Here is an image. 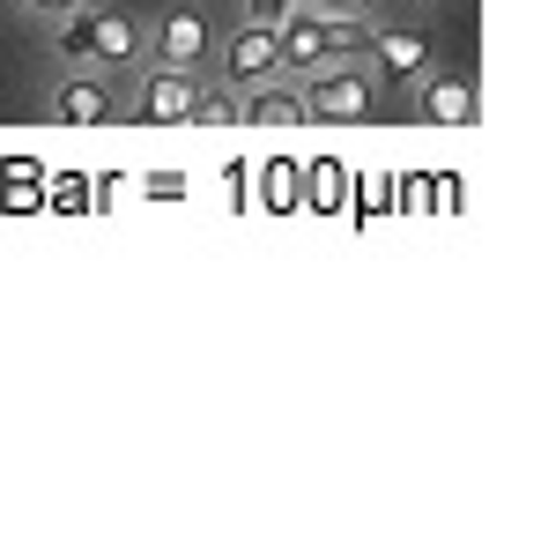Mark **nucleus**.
<instances>
[{"mask_svg":"<svg viewBox=\"0 0 541 557\" xmlns=\"http://www.w3.org/2000/svg\"><path fill=\"white\" fill-rule=\"evenodd\" d=\"M215 52V23L201 8H164L156 30H141V60H164V67H201Z\"/></svg>","mask_w":541,"mask_h":557,"instance_id":"nucleus-6","label":"nucleus"},{"mask_svg":"<svg viewBox=\"0 0 541 557\" xmlns=\"http://www.w3.org/2000/svg\"><path fill=\"white\" fill-rule=\"evenodd\" d=\"M215 75L230 89H260V83H275V75H290V67H282V30L260 23V15H246V23L223 38V52H215Z\"/></svg>","mask_w":541,"mask_h":557,"instance_id":"nucleus-4","label":"nucleus"},{"mask_svg":"<svg viewBox=\"0 0 541 557\" xmlns=\"http://www.w3.org/2000/svg\"><path fill=\"white\" fill-rule=\"evenodd\" d=\"M364 52H372V83H401V89H416L423 75H430V38L423 30H408V23H386V30H372L364 38Z\"/></svg>","mask_w":541,"mask_h":557,"instance_id":"nucleus-7","label":"nucleus"},{"mask_svg":"<svg viewBox=\"0 0 541 557\" xmlns=\"http://www.w3.org/2000/svg\"><path fill=\"white\" fill-rule=\"evenodd\" d=\"M416 112L430 120V127H467V120H475V83L430 67V75L416 83Z\"/></svg>","mask_w":541,"mask_h":557,"instance_id":"nucleus-9","label":"nucleus"},{"mask_svg":"<svg viewBox=\"0 0 541 557\" xmlns=\"http://www.w3.org/2000/svg\"><path fill=\"white\" fill-rule=\"evenodd\" d=\"M238 120H260V127L304 120V89H297V75H275V83H260V89H238Z\"/></svg>","mask_w":541,"mask_h":557,"instance_id":"nucleus-10","label":"nucleus"},{"mask_svg":"<svg viewBox=\"0 0 541 557\" xmlns=\"http://www.w3.org/2000/svg\"><path fill=\"white\" fill-rule=\"evenodd\" d=\"M297 89H304V120H372L378 112V83H372V67H364L356 52L312 67V75H297Z\"/></svg>","mask_w":541,"mask_h":557,"instance_id":"nucleus-3","label":"nucleus"},{"mask_svg":"<svg viewBox=\"0 0 541 557\" xmlns=\"http://www.w3.org/2000/svg\"><path fill=\"white\" fill-rule=\"evenodd\" d=\"M67 60L75 67H97V75H126L134 60H141V23L134 15H112V8H89V15H67Z\"/></svg>","mask_w":541,"mask_h":557,"instance_id":"nucleus-1","label":"nucleus"},{"mask_svg":"<svg viewBox=\"0 0 541 557\" xmlns=\"http://www.w3.org/2000/svg\"><path fill=\"white\" fill-rule=\"evenodd\" d=\"M126 75H134V83H126V112H134V120L178 127V120L193 112V89H201L193 67H164V60H149V67H141V60H134Z\"/></svg>","mask_w":541,"mask_h":557,"instance_id":"nucleus-5","label":"nucleus"},{"mask_svg":"<svg viewBox=\"0 0 541 557\" xmlns=\"http://www.w3.org/2000/svg\"><path fill=\"white\" fill-rule=\"evenodd\" d=\"M275 30H282V67H290V75H312V67H327V60L364 52V30H356L349 15H327V8H290Z\"/></svg>","mask_w":541,"mask_h":557,"instance_id":"nucleus-2","label":"nucleus"},{"mask_svg":"<svg viewBox=\"0 0 541 557\" xmlns=\"http://www.w3.org/2000/svg\"><path fill=\"white\" fill-rule=\"evenodd\" d=\"M52 120H67V127H104V120H119V89H112V75H97V67L60 75V83H52Z\"/></svg>","mask_w":541,"mask_h":557,"instance_id":"nucleus-8","label":"nucleus"},{"mask_svg":"<svg viewBox=\"0 0 541 557\" xmlns=\"http://www.w3.org/2000/svg\"><path fill=\"white\" fill-rule=\"evenodd\" d=\"M186 120H201V127H230V120H238V89H230V83H201Z\"/></svg>","mask_w":541,"mask_h":557,"instance_id":"nucleus-11","label":"nucleus"}]
</instances>
